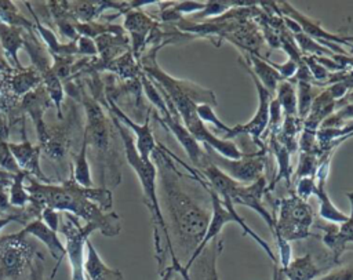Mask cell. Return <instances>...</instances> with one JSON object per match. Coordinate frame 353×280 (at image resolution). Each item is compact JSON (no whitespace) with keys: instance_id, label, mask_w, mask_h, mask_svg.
<instances>
[{"instance_id":"1","label":"cell","mask_w":353,"mask_h":280,"mask_svg":"<svg viewBox=\"0 0 353 280\" xmlns=\"http://www.w3.org/2000/svg\"><path fill=\"white\" fill-rule=\"evenodd\" d=\"M26 190L30 196L29 207L40 217L43 208L65 211L92 223L103 236H117L121 223L120 217L112 211V192L108 188H84L70 177L59 185L43 183L34 178H26Z\"/></svg>"},{"instance_id":"2","label":"cell","mask_w":353,"mask_h":280,"mask_svg":"<svg viewBox=\"0 0 353 280\" xmlns=\"http://www.w3.org/2000/svg\"><path fill=\"white\" fill-rule=\"evenodd\" d=\"M150 157L160 172L164 204L168 211L170 223L175 233L176 243L183 246L188 252H190L192 248L194 251L205 234L211 212L200 207L182 189L179 172L174 167L167 149L163 145H156Z\"/></svg>"},{"instance_id":"3","label":"cell","mask_w":353,"mask_h":280,"mask_svg":"<svg viewBox=\"0 0 353 280\" xmlns=\"http://www.w3.org/2000/svg\"><path fill=\"white\" fill-rule=\"evenodd\" d=\"M68 94L70 97H77L84 106L87 120L83 135L87 139L88 146L92 149V154L98 164V172L102 188H106L108 181L113 186L117 185L120 182V171L119 166L116 164L117 153L113 143L114 138L112 134V119L109 120L106 117L103 108L91 94L88 95V92H85L81 84L77 86L76 83L70 86Z\"/></svg>"},{"instance_id":"4","label":"cell","mask_w":353,"mask_h":280,"mask_svg":"<svg viewBox=\"0 0 353 280\" xmlns=\"http://www.w3.org/2000/svg\"><path fill=\"white\" fill-rule=\"evenodd\" d=\"M113 126L116 127V131L119 134V137L121 138L123 142V148H124V154L125 159L128 161V164L131 166V168L135 171L141 186H142V192H143V201L146 204V207L150 211V217H152V225H153V230H154V246H156V252L157 255H160V263L163 262V257H164V250L161 247V237L160 233L164 234L165 239V244L168 246V248L171 250L172 254V266L182 274V268L179 266V262L175 258L174 250H172V244H171V237L168 233V228L165 223V219L163 217L160 204H159V199H157V190H156V175H157V168L153 164L152 160L145 161L141 159L137 148H135V141L130 132L128 128H125L112 113H109Z\"/></svg>"},{"instance_id":"5","label":"cell","mask_w":353,"mask_h":280,"mask_svg":"<svg viewBox=\"0 0 353 280\" xmlns=\"http://www.w3.org/2000/svg\"><path fill=\"white\" fill-rule=\"evenodd\" d=\"M199 181H200V183H201L203 186H205V189H207L208 193H210L212 211H211V218H210V223H208V226H207L205 234H204V237H203L200 246H199V247L192 252V255L189 257V261H188L186 266H185L183 270H182V277H183L185 280H189V279H188V270L190 269L193 261L197 259V257L204 251V247H205L214 237H216V236L221 233V230L223 229V226L228 225L229 222H236V223H239V226L243 229V233H244V234H250V236L266 251L268 257L276 263V257H274L272 248L269 247V244H268L262 237H259V236L244 222V219L239 215V212H230V211H228V210L223 207V204H222L219 196L211 189V186H210L207 182H204V179H199Z\"/></svg>"},{"instance_id":"6","label":"cell","mask_w":353,"mask_h":280,"mask_svg":"<svg viewBox=\"0 0 353 280\" xmlns=\"http://www.w3.org/2000/svg\"><path fill=\"white\" fill-rule=\"evenodd\" d=\"M37 254L36 247L21 232L1 237L0 280H19L26 273L29 274Z\"/></svg>"},{"instance_id":"7","label":"cell","mask_w":353,"mask_h":280,"mask_svg":"<svg viewBox=\"0 0 353 280\" xmlns=\"http://www.w3.org/2000/svg\"><path fill=\"white\" fill-rule=\"evenodd\" d=\"M313 223V212L307 201L296 194L281 199L279 201V217L274 219V237H281L285 241L306 239Z\"/></svg>"},{"instance_id":"8","label":"cell","mask_w":353,"mask_h":280,"mask_svg":"<svg viewBox=\"0 0 353 280\" xmlns=\"http://www.w3.org/2000/svg\"><path fill=\"white\" fill-rule=\"evenodd\" d=\"M59 230L65 236V250L70 265L72 280H85L84 276V257H85V243L91 233L98 230L95 225L85 223L80 225L79 218L65 212L59 219Z\"/></svg>"},{"instance_id":"9","label":"cell","mask_w":353,"mask_h":280,"mask_svg":"<svg viewBox=\"0 0 353 280\" xmlns=\"http://www.w3.org/2000/svg\"><path fill=\"white\" fill-rule=\"evenodd\" d=\"M204 150L210 161L222 172L239 183H252L259 179L265 170L266 159L263 154H244L240 159H228L215 152L212 148L204 145Z\"/></svg>"},{"instance_id":"10","label":"cell","mask_w":353,"mask_h":280,"mask_svg":"<svg viewBox=\"0 0 353 280\" xmlns=\"http://www.w3.org/2000/svg\"><path fill=\"white\" fill-rule=\"evenodd\" d=\"M241 65L245 68V70L248 72V74L252 77L256 91H258V98H259V103H258V109L255 112V114L252 116V119L247 123V124H239L236 127L232 128L230 134L226 137V139L233 138L239 134H250L254 139V142L256 145H259V137L261 134L265 131L266 126L269 124V109H270V101H272V94L258 81V79L254 76V73L251 72V69L248 68V65L240 58Z\"/></svg>"},{"instance_id":"11","label":"cell","mask_w":353,"mask_h":280,"mask_svg":"<svg viewBox=\"0 0 353 280\" xmlns=\"http://www.w3.org/2000/svg\"><path fill=\"white\" fill-rule=\"evenodd\" d=\"M22 142H8V148L19 166V170L26 172L30 178L37 179L43 183H51V179L41 171L40 167V156H41V148L40 145H32L30 141L26 137V127L25 121L22 123Z\"/></svg>"},{"instance_id":"12","label":"cell","mask_w":353,"mask_h":280,"mask_svg":"<svg viewBox=\"0 0 353 280\" xmlns=\"http://www.w3.org/2000/svg\"><path fill=\"white\" fill-rule=\"evenodd\" d=\"M135 7H138V3H134V7L124 12V29L131 36V52L134 58L141 59V52L157 30V25L142 10Z\"/></svg>"},{"instance_id":"13","label":"cell","mask_w":353,"mask_h":280,"mask_svg":"<svg viewBox=\"0 0 353 280\" xmlns=\"http://www.w3.org/2000/svg\"><path fill=\"white\" fill-rule=\"evenodd\" d=\"M22 234L25 236H34L36 239H39L50 251L51 257L55 259V268L51 272L50 279L52 280L58 268L61 266L65 255H66V250H65V244L59 240L57 232L51 230L43 221L40 217L29 221L21 230Z\"/></svg>"},{"instance_id":"14","label":"cell","mask_w":353,"mask_h":280,"mask_svg":"<svg viewBox=\"0 0 353 280\" xmlns=\"http://www.w3.org/2000/svg\"><path fill=\"white\" fill-rule=\"evenodd\" d=\"M349 201H350V214L347 219L339 226H331L328 228V232L325 233L323 241L325 246H328L334 254V261L339 262V258L346 247V243H353V192L346 193Z\"/></svg>"},{"instance_id":"15","label":"cell","mask_w":353,"mask_h":280,"mask_svg":"<svg viewBox=\"0 0 353 280\" xmlns=\"http://www.w3.org/2000/svg\"><path fill=\"white\" fill-rule=\"evenodd\" d=\"M84 276H85V280H123L121 272L117 269L109 268L102 261V258L97 252L90 239L85 243Z\"/></svg>"},{"instance_id":"16","label":"cell","mask_w":353,"mask_h":280,"mask_svg":"<svg viewBox=\"0 0 353 280\" xmlns=\"http://www.w3.org/2000/svg\"><path fill=\"white\" fill-rule=\"evenodd\" d=\"M23 32L22 28L0 23V48L8 65L17 70L23 69L18 58V51L23 47Z\"/></svg>"},{"instance_id":"17","label":"cell","mask_w":353,"mask_h":280,"mask_svg":"<svg viewBox=\"0 0 353 280\" xmlns=\"http://www.w3.org/2000/svg\"><path fill=\"white\" fill-rule=\"evenodd\" d=\"M335 109H336V99L331 95V92L328 90L320 92L313 99L310 112L305 119L303 130L317 132L319 126H321L324 120L328 119Z\"/></svg>"},{"instance_id":"18","label":"cell","mask_w":353,"mask_h":280,"mask_svg":"<svg viewBox=\"0 0 353 280\" xmlns=\"http://www.w3.org/2000/svg\"><path fill=\"white\" fill-rule=\"evenodd\" d=\"M247 62L251 63V72L258 79V81L273 95L276 92L277 84L285 80L274 66H270L262 57H258L255 52L247 55Z\"/></svg>"},{"instance_id":"19","label":"cell","mask_w":353,"mask_h":280,"mask_svg":"<svg viewBox=\"0 0 353 280\" xmlns=\"http://www.w3.org/2000/svg\"><path fill=\"white\" fill-rule=\"evenodd\" d=\"M281 272L287 280H314L321 269L313 262L310 254H305L303 257L290 261Z\"/></svg>"},{"instance_id":"20","label":"cell","mask_w":353,"mask_h":280,"mask_svg":"<svg viewBox=\"0 0 353 280\" xmlns=\"http://www.w3.org/2000/svg\"><path fill=\"white\" fill-rule=\"evenodd\" d=\"M88 143L87 139L83 135L80 149L76 154H73V166H70L72 170V178L74 179L76 183L84 188H91L92 186V178H91V171H90V164H88Z\"/></svg>"},{"instance_id":"21","label":"cell","mask_w":353,"mask_h":280,"mask_svg":"<svg viewBox=\"0 0 353 280\" xmlns=\"http://www.w3.org/2000/svg\"><path fill=\"white\" fill-rule=\"evenodd\" d=\"M276 99L281 108L284 117H298V102L295 86L290 80H283L277 84Z\"/></svg>"},{"instance_id":"22","label":"cell","mask_w":353,"mask_h":280,"mask_svg":"<svg viewBox=\"0 0 353 280\" xmlns=\"http://www.w3.org/2000/svg\"><path fill=\"white\" fill-rule=\"evenodd\" d=\"M0 23L22 28L28 32H34V23L22 15L14 1L0 0Z\"/></svg>"},{"instance_id":"23","label":"cell","mask_w":353,"mask_h":280,"mask_svg":"<svg viewBox=\"0 0 353 280\" xmlns=\"http://www.w3.org/2000/svg\"><path fill=\"white\" fill-rule=\"evenodd\" d=\"M29 175L23 171H21L18 174H12V177H11L8 199H10L11 207H14V208H22L26 204H29V201H30V196L26 190V186H23V182L26 181Z\"/></svg>"},{"instance_id":"24","label":"cell","mask_w":353,"mask_h":280,"mask_svg":"<svg viewBox=\"0 0 353 280\" xmlns=\"http://www.w3.org/2000/svg\"><path fill=\"white\" fill-rule=\"evenodd\" d=\"M314 98H316V91L312 83L298 81L296 102H298V116L301 120L306 119V116L309 114Z\"/></svg>"},{"instance_id":"25","label":"cell","mask_w":353,"mask_h":280,"mask_svg":"<svg viewBox=\"0 0 353 280\" xmlns=\"http://www.w3.org/2000/svg\"><path fill=\"white\" fill-rule=\"evenodd\" d=\"M196 112H197L199 119H200L203 123H204V121H208V123L214 124L218 130H221V131L225 132V137H228V135L230 134L232 127H228L226 124H223V123L218 119V116H216L215 112L212 110V106H211V105H208V103H200V105L196 106ZM225 139H226V138H225Z\"/></svg>"},{"instance_id":"26","label":"cell","mask_w":353,"mask_h":280,"mask_svg":"<svg viewBox=\"0 0 353 280\" xmlns=\"http://www.w3.org/2000/svg\"><path fill=\"white\" fill-rule=\"evenodd\" d=\"M317 171V159L316 153H301L298 168L295 171L294 178L301 179L305 177H313L316 175Z\"/></svg>"},{"instance_id":"27","label":"cell","mask_w":353,"mask_h":280,"mask_svg":"<svg viewBox=\"0 0 353 280\" xmlns=\"http://www.w3.org/2000/svg\"><path fill=\"white\" fill-rule=\"evenodd\" d=\"M0 170L11 172V174L21 172L19 166L17 164V161L8 148V142L6 139H0Z\"/></svg>"},{"instance_id":"28","label":"cell","mask_w":353,"mask_h":280,"mask_svg":"<svg viewBox=\"0 0 353 280\" xmlns=\"http://www.w3.org/2000/svg\"><path fill=\"white\" fill-rule=\"evenodd\" d=\"M294 39L296 40V46H298L302 51L310 52V54H313V57L320 55V54H324V52H328L327 48L321 47L319 43H316L312 37L306 36L305 33H295V34H294Z\"/></svg>"},{"instance_id":"29","label":"cell","mask_w":353,"mask_h":280,"mask_svg":"<svg viewBox=\"0 0 353 280\" xmlns=\"http://www.w3.org/2000/svg\"><path fill=\"white\" fill-rule=\"evenodd\" d=\"M233 6H241L239 3H219V1H211V3H205L204 8L201 11H199L196 14V17L199 18H204V17H216L228 10H230V7Z\"/></svg>"},{"instance_id":"30","label":"cell","mask_w":353,"mask_h":280,"mask_svg":"<svg viewBox=\"0 0 353 280\" xmlns=\"http://www.w3.org/2000/svg\"><path fill=\"white\" fill-rule=\"evenodd\" d=\"M316 186V179L313 177H305L298 179V185H296V196L305 201H307L309 196L313 194Z\"/></svg>"},{"instance_id":"31","label":"cell","mask_w":353,"mask_h":280,"mask_svg":"<svg viewBox=\"0 0 353 280\" xmlns=\"http://www.w3.org/2000/svg\"><path fill=\"white\" fill-rule=\"evenodd\" d=\"M77 44V55H85V57H97V46L92 39L79 36L76 40Z\"/></svg>"},{"instance_id":"32","label":"cell","mask_w":353,"mask_h":280,"mask_svg":"<svg viewBox=\"0 0 353 280\" xmlns=\"http://www.w3.org/2000/svg\"><path fill=\"white\" fill-rule=\"evenodd\" d=\"M40 218H41V221H43L51 230L57 232V230L59 229V219H61V217H59V212H58V211L46 207V208L41 210Z\"/></svg>"},{"instance_id":"33","label":"cell","mask_w":353,"mask_h":280,"mask_svg":"<svg viewBox=\"0 0 353 280\" xmlns=\"http://www.w3.org/2000/svg\"><path fill=\"white\" fill-rule=\"evenodd\" d=\"M43 255L39 252L34 259H33V265L30 268V272H29V279L30 280H46L44 279V270H43Z\"/></svg>"},{"instance_id":"34","label":"cell","mask_w":353,"mask_h":280,"mask_svg":"<svg viewBox=\"0 0 353 280\" xmlns=\"http://www.w3.org/2000/svg\"><path fill=\"white\" fill-rule=\"evenodd\" d=\"M320 280H353V265L349 268H341L338 270H334Z\"/></svg>"},{"instance_id":"35","label":"cell","mask_w":353,"mask_h":280,"mask_svg":"<svg viewBox=\"0 0 353 280\" xmlns=\"http://www.w3.org/2000/svg\"><path fill=\"white\" fill-rule=\"evenodd\" d=\"M273 280H285V276L283 274L281 269L277 266V263H274V276Z\"/></svg>"},{"instance_id":"36","label":"cell","mask_w":353,"mask_h":280,"mask_svg":"<svg viewBox=\"0 0 353 280\" xmlns=\"http://www.w3.org/2000/svg\"><path fill=\"white\" fill-rule=\"evenodd\" d=\"M211 280H218V276H216V268H215V259L212 262V270H211Z\"/></svg>"},{"instance_id":"37","label":"cell","mask_w":353,"mask_h":280,"mask_svg":"<svg viewBox=\"0 0 353 280\" xmlns=\"http://www.w3.org/2000/svg\"><path fill=\"white\" fill-rule=\"evenodd\" d=\"M0 217H1V215H0Z\"/></svg>"}]
</instances>
